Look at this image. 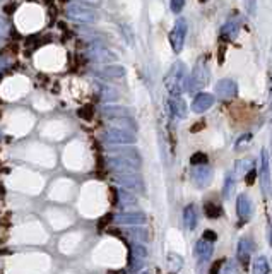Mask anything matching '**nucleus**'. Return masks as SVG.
<instances>
[{
	"mask_svg": "<svg viewBox=\"0 0 272 274\" xmlns=\"http://www.w3.org/2000/svg\"><path fill=\"white\" fill-rule=\"evenodd\" d=\"M65 14H67L69 19L72 21H77V23H84V24H93L98 21V10L91 5H86L82 2H69L65 5Z\"/></svg>",
	"mask_w": 272,
	"mask_h": 274,
	"instance_id": "f257e3e1",
	"label": "nucleus"
},
{
	"mask_svg": "<svg viewBox=\"0 0 272 274\" xmlns=\"http://www.w3.org/2000/svg\"><path fill=\"white\" fill-rule=\"evenodd\" d=\"M185 36H187V21L176 19L175 26H173L172 33H170V43H172V48L176 53L181 51V48H183Z\"/></svg>",
	"mask_w": 272,
	"mask_h": 274,
	"instance_id": "f03ea898",
	"label": "nucleus"
},
{
	"mask_svg": "<svg viewBox=\"0 0 272 274\" xmlns=\"http://www.w3.org/2000/svg\"><path fill=\"white\" fill-rule=\"evenodd\" d=\"M240 31V24H238V21H235V19H231V21H228V23L223 26V29H221V36L223 38H228V40H233V38L236 36V33Z\"/></svg>",
	"mask_w": 272,
	"mask_h": 274,
	"instance_id": "7ed1b4c3",
	"label": "nucleus"
},
{
	"mask_svg": "<svg viewBox=\"0 0 272 274\" xmlns=\"http://www.w3.org/2000/svg\"><path fill=\"white\" fill-rule=\"evenodd\" d=\"M9 27H10L9 19H7L5 16H0V41L9 34Z\"/></svg>",
	"mask_w": 272,
	"mask_h": 274,
	"instance_id": "20e7f679",
	"label": "nucleus"
},
{
	"mask_svg": "<svg viewBox=\"0 0 272 274\" xmlns=\"http://www.w3.org/2000/svg\"><path fill=\"white\" fill-rule=\"evenodd\" d=\"M219 214H221V209H219L218 206H214V204L207 202L205 204V216L207 218H219Z\"/></svg>",
	"mask_w": 272,
	"mask_h": 274,
	"instance_id": "39448f33",
	"label": "nucleus"
},
{
	"mask_svg": "<svg viewBox=\"0 0 272 274\" xmlns=\"http://www.w3.org/2000/svg\"><path fill=\"white\" fill-rule=\"evenodd\" d=\"M190 163L192 165H204V163H207V156L204 152H195L190 158Z\"/></svg>",
	"mask_w": 272,
	"mask_h": 274,
	"instance_id": "423d86ee",
	"label": "nucleus"
},
{
	"mask_svg": "<svg viewBox=\"0 0 272 274\" xmlns=\"http://www.w3.org/2000/svg\"><path fill=\"white\" fill-rule=\"evenodd\" d=\"M170 7H172L173 14H180L185 7V0H172V2H170Z\"/></svg>",
	"mask_w": 272,
	"mask_h": 274,
	"instance_id": "0eeeda50",
	"label": "nucleus"
},
{
	"mask_svg": "<svg viewBox=\"0 0 272 274\" xmlns=\"http://www.w3.org/2000/svg\"><path fill=\"white\" fill-rule=\"evenodd\" d=\"M247 185H253L255 183V180H257V172L255 170H252V172H248V175H247Z\"/></svg>",
	"mask_w": 272,
	"mask_h": 274,
	"instance_id": "6e6552de",
	"label": "nucleus"
},
{
	"mask_svg": "<svg viewBox=\"0 0 272 274\" xmlns=\"http://www.w3.org/2000/svg\"><path fill=\"white\" fill-rule=\"evenodd\" d=\"M204 238H205V240H209V242H216V240H218V235H216L214 231H211V230H205L204 231Z\"/></svg>",
	"mask_w": 272,
	"mask_h": 274,
	"instance_id": "1a4fd4ad",
	"label": "nucleus"
},
{
	"mask_svg": "<svg viewBox=\"0 0 272 274\" xmlns=\"http://www.w3.org/2000/svg\"><path fill=\"white\" fill-rule=\"evenodd\" d=\"M221 266H223V261H216L214 266L211 268V271H209V274H218L219 269H221Z\"/></svg>",
	"mask_w": 272,
	"mask_h": 274,
	"instance_id": "9d476101",
	"label": "nucleus"
},
{
	"mask_svg": "<svg viewBox=\"0 0 272 274\" xmlns=\"http://www.w3.org/2000/svg\"><path fill=\"white\" fill-rule=\"evenodd\" d=\"M205 127V122H197L194 127H192V132H198V130H202Z\"/></svg>",
	"mask_w": 272,
	"mask_h": 274,
	"instance_id": "9b49d317",
	"label": "nucleus"
},
{
	"mask_svg": "<svg viewBox=\"0 0 272 274\" xmlns=\"http://www.w3.org/2000/svg\"><path fill=\"white\" fill-rule=\"evenodd\" d=\"M252 2H253V0H248V12H250V14L253 12V5H252Z\"/></svg>",
	"mask_w": 272,
	"mask_h": 274,
	"instance_id": "f8f14e48",
	"label": "nucleus"
}]
</instances>
